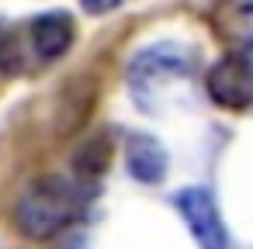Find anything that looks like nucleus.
Listing matches in <instances>:
<instances>
[{
	"mask_svg": "<svg viewBox=\"0 0 253 249\" xmlns=\"http://www.w3.org/2000/svg\"><path fill=\"white\" fill-rule=\"evenodd\" d=\"M80 211H84V190L59 173H42L18 194L11 221L25 239L49 242L59 232H66Z\"/></svg>",
	"mask_w": 253,
	"mask_h": 249,
	"instance_id": "obj_1",
	"label": "nucleus"
},
{
	"mask_svg": "<svg viewBox=\"0 0 253 249\" xmlns=\"http://www.w3.org/2000/svg\"><path fill=\"white\" fill-rule=\"evenodd\" d=\"M205 90L225 111H246V107H253V56L250 52H229V56H222L208 70Z\"/></svg>",
	"mask_w": 253,
	"mask_h": 249,
	"instance_id": "obj_2",
	"label": "nucleus"
},
{
	"mask_svg": "<svg viewBox=\"0 0 253 249\" xmlns=\"http://www.w3.org/2000/svg\"><path fill=\"white\" fill-rule=\"evenodd\" d=\"M173 204H177L180 218L187 221V228H191V235L201 249H229V232L222 225L215 197L205 187H184L173 197Z\"/></svg>",
	"mask_w": 253,
	"mask_h": 249,
	"instance_id": "obj_3",
	"label": "nucleus"
},
{
	"mask_svg": "<svg viewBox=\"0 0 253 249\" xmlns=\"http://www.w3.org/2000/svg\"><path fill=\"white\" fill-rule=\"evenodd\" d=\"M191 73V56L177 45H153V49H142L132 66H128V80H132V90L142 94L146 87H160V80H170V76H187Z\"/></svg>",
	"mask_w": 253,
	"mask_h": 249,
	"instance_id": "obj_4",
	"label": "nucleus"
},
{
	"mask_svg": "<svg viewBox=\"0 0 253 249\" xmlns=\"http://www.w3.org/2000/svg\"><path fill=\"white\" fill-rule=\"evenodd\" d=\"M77 38V25L66 11H45L28 21V49L39 63H56Z\"/></svg>",
	"mask_w": 253,
	"mask_h": 249,
	"instance_id": "obj_5",
	"label": "nucleus"
},
{
	"mask_svg": "<svg viewBox=\"0 0 253 249\" xmlns=\"http://www.w3.org/2000/svg\"><path fill=\"white\" fill-rule=\"evenodd\" d=\"M211 25L232 45V52L253 56V0H215Z\"/></svg>",
	"mask_w": 253,
	"mask_h": 249,
	"instance_id": "obj_6",
	"label": "nucleus"
},
{
	"mask_svg": "<svg viewBox=\"0 0 253 249\" xmlns=\"http://www.w3.org/2000/svg\"><path fill=\"white\" fill-rule=\"evenodd\" d=\"M125 163L128 173L142 183H160L167 177V149L153 139V135H132L125 142Z\"/></svg>",
	"mask_w": 253,
	"mask_h": 249,
	"instance_id": "obj_7",
	"label": "nucleus"
},
{
	"mask_svg": "<svg viewBox=\"0 0 253 249\" xmlns=\"http://www.w3.org/2000/svg\"><path fill=\"white\" fill-rule=\"evenodd\" d=\"M108 163H111V142H108L104 135L87 139V142L77 149V156H73V166H77V173H80L84 180L101 177V173L108 170Z\"/></svg>",
	"mask_w": 253,
	"mask_h": 249,
	"instance_id": "obj_8",
	"label": "nucleus"
},
{
	"mask_svg": "<svg viewBox=\"0 0 253 249\" xmlns=\"http://www.w3.org/2000/svg\"><path fill=\"white\" fill-rule=\"evenodd\" d=\"M87 107H90V97L80 101V80H73V87H66L63 97H59V121H56V132H59V135L77 132V128L84 125V118H87Z\"/></svg>",
	"mask_w": 253,
	"mask_h": 249,
	"instance_id": "obj_9",
	"label": "nucleus"
},
{
	"mask_svg": "<svg viewBox=\"0 0 253 249\" xmlns=\"http://www.w3.org/2000/svg\"><path fill=\"white\" fill-rule=\"evenodd\" d=\"M25 66V45L18 38V32H11L7 25H0V73H21Z\"/></svg>",
	"mask_w": 253,
	"mask_h": 249,
	"instance_id": "obj_10",
	"label": "nucleus"
},
{
	"mask_svg": "<svg viewBox=\"0 0 253 249\" xmlns=\"http://www.w3.org/2000/svg\"><path fill=\"white\" fill-rule=\"evenodd\" d=\"M80 7L87 11V14H111L115 7H122V0H80Z\"/></svg>",
	"mask_w": 253,
	"mask_h": 249,
	"instance_id": "obj_11",
	"label": "nucleus"
}]
</instances>
